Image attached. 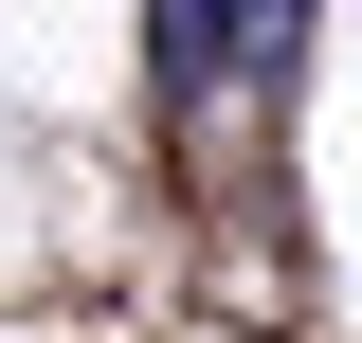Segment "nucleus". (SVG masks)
<instances>
[{
	"instance_id": "1",
	"label": "nucleus",
	"mask_w": 362,
	"mask_h": 343,
	"mask_svg": "<svg viewBox=\"0 0 362 343\" xmlns=\"http://www.w3.org/2000/svg\"><path fill=\"white\" fill-rule=\"evenodd\" d=\"M235 18H254V0H145V90H163V109H218L235 90Z\"/></svg>"
}]
</instances>
